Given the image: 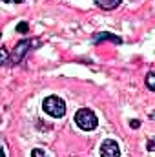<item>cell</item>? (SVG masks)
<instances>
[{
  "label": "cell",
  "instance_id": "cell-5",
  "mask_svg": "<svg viewBox=\"0 0 155 157\" xmlns=\"http://www.w3.org/2000/svg\"><path fill=\"white\" fill-rule=\"evenodd\" d=\"M104 40H112V42H115V44H120V42H122L120 37H117L113 33H108V31H102V33H95V35H93V42H95V44L104 42Z\"/></svg>",
  "mask_w": 155,
  "mask_h": 157
},
{
  "label": "cell",
  "instance_id": "cell-3",
  "mask_svg": "<svg viewBox=\"0 0 155 157\" xmlns=\"http://www.w3.org/2000/svg\"><path fill=\"white\" fill-rule=\"evenodd\" d=\"M40 42L39 40H20L17 46H15V49L11 51V57H9V60H7V64H18L28 53H29V49L33 48V46H39Z\"/></svg>",
  "mask_w": 155,
  "mask_h": 157
},
{
  "label": "cell",
  "instance_id": "cell-12",
  "mask_svg": "<svg viewBox=\"0 0 155 157\" xmlns=\"http://www.w3.org/2000/svg\"><path fill=\"white\" fill-rule=\"evenodd\" d=\"M4 2H15V4H22L24 0H4Z\"/></svg>",
  "mask_w": 155,
  "mask_h": 157
},
{
  "label": "cell",
  "instance_id": "cell-6",
  "mask_svg": "<svg viewBox=\"0 0 155 157\" xmlns=\"http://www.w3.org/2000/svg\"><path fill=\"white\" fill-rule=\"evenodd\" d=\"M120 2H122V0H95V4H97L100 9H106V11H112V9L119 7Z\"/></svg>",
  "mask_w": 155,
  "mask_h": 157
},
{
  "label": "cell",
  "instance_id": "cell-2",
  "mask_svg": "<svg viewBox=\"0 0 155 157\" xmlns=\"http://www.w3.org/2000/svg\"><path fill=\"white\" fill-rule=\"evenodd\" d=\"M42 108H44V112H46L47 115H51V117H55V119L64 117V113H66V102H64L60 97H55V95L47 97V99L44 101Z\"/></svg>",
  "mask_w": 155,
  "mask_h": 157
},
{
  "label": "cell",
  "instance_id": "cell-1",
  "mask_svg": "<svg viewBox=\"0 0 155 157\" xmlns=\"http://www.w3.org/2000/svg\"><path fill=\"white\" fill-rule=\"evenodd\" d=\"M75 122H77L78 128L84 130V132H91V130H95L97 124H99L97 115H95L91 110H88V108H82V110H78L77 113H75Z\"/></svg>",
  "mask_w": 155,
  "mask_h": 157
},
{
  "label": "cell",
  "instance_id": "cell-4",
  "mask_svg": "<svg viewBox=\"0 0 155 157\" xmlns=\"http://www.w3.org/2000/svg\"><path fill=\"white\" fill-rule=\"evenodd\" d=\"M100 155L102 157H120V148L113 139H106L100 144Z\"/></svg>",
  "mask_w": 155,
  "mask_h": 157
},
{
  "label": "cell",
  "instance_id": "cell-9",
  "mask_svg": "<svg viewBox=\"0 0 155 157\" xmlns=\"http://www.w3.org/2000/svg\"><path fill=\"white\" fill-rule=\"evenodd\" d=\"M31 157H47V155H46V154H44L40 148H35V150L31 152Z\"/></svg>",
  "mask_w": 155,
  "mask_h": 157
},
{
  "label": "cell",
  "instance_id": "cell-8",
  "mask_svg": "<svg viewBox=\"0 0 155 157\" xmlns=\"http://www.w3.org/2000/svg\"><path fill=\"white\" fill-rule=\"evenodd\" d=\"M17 31H18V33H28V31H29V26H28L26 22H20V24L17 26Z\"/></svg>",
  "mask_w": 155,
  "mask_h": 157
},
{
  "label": "cell",
  "instance_id": "cell-11",
  "mask_svg": "<svg viewBox=\"0 0 155 157\" xmlns=\"http://www.w3.org/2000/svg\"><path fill=\"white\" fill-rule=\"evenodd\" d=\"M148 148H150L152 152L155 150V143H153V141H148Z\"/></svg>",
  "mask_w": 155,
  "mask_h": 157
},
{
  "label": "cell",
  "instance_id": "cell-7",
  "mask_svg": "<svg viewBox=\"0 0 155 157\" xmlns=\"http://www.w3.org/2000/svg\"><path fill=\"white\" fill-rule=\"evenodd\" d=\"M146 88L155 91V73H148L146 75Z\"/></svg>",
  "mask_w": 155,
  "mask_h": 157
},
{
  "label": "cell",
  "instance_id": "cell-10",
  "mask_svg": "<svg viewBox=\"0 0 155 157\" xmlns=\"http://www.w3.org/2000/svg\"><path fill=\"white\" fill-rule=\"evenodd\" d=\"M130 126H131V128H139V126H141V121L133 119V121H130Z\"/></svg>",
  "mask_w": 155,
  "mask_h": 157
}]
</instances>
